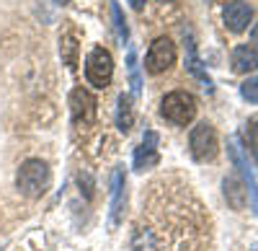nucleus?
Instances as JSON below:
<instances>
[{
    "instance_id": "obj_14",
    "label": "nucleus",
    "mask_w": 258,
    "mask_h": 251,
    "mask_svg": "<svg viewBox=\"0 0 258 251\" xmlns=\"http://www.w3.org/2000/svg\"><path fill=\"white\" fill-rule=\"evenodd\" d=\"M222 186H225V199H227V205L232 207V210H245V205H248L245 186L238 179H225Z\"/></svg>"
},
{
    "instance_id": "obj_3",
    "label": "nucleus",
    "mask_w": 258,
    "mask_h": 251,
    "mask_svg": "<svg viewBox=\"0 0 258 251\" xmlns=\"http://www.w3.org/2000/svg\"><path fill=\"white\" fill-rule=\"evenodd\" d=\"M160 114L178 127H186L197 117V98L186 91H170L160 101Z\"/></svg>"
},
{
    "instance_id": "obj_5",
    "label": "nucleus",
    "mask_w": 258,
    "mask_h": 251,
    "mask_svg": "<svg viewBox=\"0 0 258 251\" xmlns=\"http://www.w3.org/2000/svg\"><path fill=\"white\" fill-rule=\"evenodd\" d=\"M188 148H191V156L194 161H212L214 156H217L220 150V142H217V132H214V127L209 122H199L197 127L191 130L188 135Z\"/></svg>"
},
{
    "instance_id": "obj_12",
    "label": "nucleus",
    "mask_w": 258,
    "mask_h": 251,
    "mask_svg": "<svg viewBox=\"0 0 258 251\" xmlns=\"http://www.w3.org/2000/svg\"><path fill=\"white\" fill-rule=\"evenodd\" d=\"M186 68H188V73H191L194 78H199V80L204 83L207 91H212V80H209V75L202 70V62H199V57H197V44H194V36H191V34H186Z\"/></svg>"
},
{
    "instance_id": "obj_21",
    "label": "nucleus",
    "mask_w": 258,
    "mask_h": 251,
    "mask_svg": "<svg viewBox=\"0 0 258 251\" xmlns=\"http://www.w3.org/2000/svg\"><path fill=\"white\" fill-rule=\"evenodd\" d=\"M129 3H132L135 11H142V8H145V0H129Z\"/></svg>"
},
{
    "instance_id": "obj_24",
    "label": "nucleus",
    "mask_w": 258,
    "mask_h": 251,
    "mask_svg": "<svg viewBox=\"0 0 258 251\" xmlns=\"http://www.w3.org/2000/svg\"><path fill=\"white\" fill-rule=\"evenodd\" d=\"M253 251H258V246H253Z\"/></svg>"
},
{
    "instance_id": "obj_6",
    "label": "nucleus",
    "mask_w": 258,
    "mask_h": 251,
    "mask_svg": "<svg viewBox=\"0 0 258 251\" xmlns=\"http://www.w3.org/2000/svg\"><path fill=\"white\" fill-rule=\"evenodd\" d=\"M173 65H176V44L168 36H158L145 55V70L153 75H160Z\"/></svg>"
},
{
    "instance_id": "obj_20",
    "label": "nucleus",
    "mask_w": 258,
    "mask_h": 251,
    "mask_svg": "<svg viewBox=\"0 0 258 251\" xmlns=\"http://www.w3.org/2000/svg\"><path fill=\"white\" fill-rule=\"evenodd\" d=\"M111 13H114V24H116V34H119V39H121V41H126L129 29H126V21H124V16H121L119 3H111Z\"/></svg>"
},
{
    "instance_id": "obj_7",
    "label": "nucleus",
    "mask_w": 258,
    "mask_h": 251,
    "mask_svg": "<svg viewBox=\"0 0 258 251\" xmlns=\"http://www.w3.org/2000/svg\"><path fill=\"white\" fill-rule=\"evenodd\" d=\"M98 112V101L91 91L85 88H75L70 93V114H73V124L75 127H88L96 119Z\"/></svg>"
},
{
    "instance_id": "obj_1",
    "label": "nucleus",
    "mask_w": 258,
    "mask_h": 251,
    "mask_svg": "<svg viewBox=\"0 0 258 251\" xmlns=\"http://www.w3.org/2000/svg\"><path fill=\"white\" fill-rule=\"evenodd\" d=\"M49 184H52V171L41 158H29L21 163V169L16 174V186L24 197L39 199L49 189Z\"/></svg>"
},
{
    "instance_id": "obj_17",
    "label": "nucleus",
    "mask_w": 258,
    "mask_h": 251,
    "mask_svg": "<svg viewBox=\"0 0 258 251\" xmlns=\"http://www.w3.org/2000/svg\"><path fill=\"white\" fill-rule=\"evenodd\" d=\"M126 70H129V83H132V93L137 96L142 91V80H140V65H137L135 47H129V52H126Z\"/></svg>"
},
{
    "instance_id": "obj_16",
    "label": "nucleus",
    "mask_w": 258,
    "mask_h": 251,
    "mask_svg": "<svg viewBox=\"0 0 258 251\" xmlns=\"http://www.w3.org/2000/svg\"><path fill=\"white\" fill-rule=\"evenodd\" d=\"M59 55H62V62L68 68H75V55H78V41L73 34H64L59 39Z\"/></svg>"
},
{
    "instance_id": "obj_11",
    "label": "nucleus",
    "mask_w": 258,
    "mask_h": 251,
    "mask_svg": "<svg viewBox=\"0 0 258 251\" xmlns=\"http://www.w3.org/2000/svg\"><path fill=\"white\" fill-rule=\"evenodd\" d=\"M232 70L235 73H253L258 68V49L250 44H238L232 49Z\"/></svg>"
},
{
    "instance_id": "obj_4",
    "label": "nucleus",
    "mask_w": 258,
    "mask_h": 251,
    "mask_svg": "<svg viewBox=\"0 0 258 251\" xmlns=\"http://www.w3.org/2000/svg\"><path fill=\"white\" fill-rule=\"evenodd\" d=\"M85 78L93 88H109L114 78V60L111 52L103 47H93L85 57Z\"/></svg>"
},
{
    "instance_id": "obj_22",
    "label": "nucleus",
    "mask_w": 258,
    "mask_h": 251,
    "mask_svg": "<svg viewBox=\"0 0 258 251\" xmlns=\"http://www.w3.org/2000/svg\"><path fill=\"white\" fill-rule=\"evenodd\" d=\"M250 41L258 47V24H255V26H253V31H250Z\"/></svg>"
},
{
    "instance_id": "obj_9",
    "label": "nucleus",
    "mask_w": 258,
    "mask_h": 251,
    "mask_svg": "<svg viewBox=\"0 0 258 251\" xmlns=\"http://www.w3.org/2000/svg\"><path fill=\"white\" fill-rule=\"evenodd\" d=\"M124 205H126V176H124V169L119 166V169L111 171V228L121 220L124 215Z\"/></svg>"
},
{
    "instance_id": "obj_25",
    "label": "nucleus",
    "mask_w": 258,
    "mask_h": 251,
    "mask_svg": "<svg viewBox=\"0 0 258 251\" xmlns=\"http://www.w3.org/2000/svg\"><path fill=\"white\" fill-rule=\"evenodd\" d=\"M160 3H168V0H160Z\"/></svg>"
},
{
    "instance_id": "obj_10",
    "label": "nucleus",
    "mask_w": 258,
    "mask_h": 251,
    "mask_svg": "<svg viewBox=\"0 0 258 251\" xmlns=\"http://www.w3.org/2000/svg\"><path fill=\"white\" fill-rule=\"evenodd\" d=\"M225 26L232 31V34H240L248 29L250 18H253V8L248 3H243V0H235V3H227L225 6Z\"/></svg>"
},
{
    "instance_id": "obj_8",
    "label": "nucleus",
    "mask_w": 258,
    "mask_h": 251,
    "mask_svg": "<svg viewBox=\"0 0 258 251\" xmlns=\"http://www.w3.org/2000/svg\"><path fill=\"white\" fill-rule=\"evenodd\" d=\"M158 132L155 130H147L142 142H140V148L135 150V169L137 171H147V169H153V166H158L160 156H158Z\"/></svg>"
},
{
    "instance_id": "obj_19",
    "label": "nucleus",
    "mask_w": 258,
    "mask_h": 251,
    "mask_svg": "<svg viewBox=\"0 0 258 251\" xmlns=\"http://www.w3.org/2000/svg\"><path fill=\"white\" fill-rule=\"evenodd\" d=\"M240 96L245 101H250V104H258V75H253V78H248L243 83V86H240Z\"/></svg>"
},
{
    "instance_id": "obj_2",
    "label": "nucleus",
    "mask_w": 258,
    "mask_h": 251,
    "mask_svg": "<svg viewBox=\"0 0 258 251\" xmlns=\"http://www.w3.org/2000/svg\"><path fill=\"white\" fill-rule=\"evenodd\" d=\"M227 153H230V161L232 166L240 171L243 176V186H245V192H248V202H250V210L253 215H258V179L253 174V166L248 161V150L240 148V137L238 135H232L230 142H227Z\"/></svg>"
},
{
    "instance_id": "obj_15",
    "label": "nucleus",
    "mask_w": 258,
    "mask_h": 251,
    "mask_svg": "<svg viewBox=\"0 0 258 251\" xmlns=\"http://www.w3.org/2000/svg\"><path fill=\"white\" fill-rule=\"evenodd\" d=\"M132 251H158V238L150 228H137L132 236Z\"/></svg>"
},
{
    "instance_id": "obj_18",
    "label": "nucleus",
    "mask_w": 258,
    "mask_h": 251,
    "mask_svg": "<svg viewBox=\"0 0 258 251\" xmlns=\"http://www.w3.org/2000/svg\"><path fill=\"white\" fill-rule=\"evenodd\" d=\"M243 137H245V145H248V153L255 158L258 163V119H248L245 127H243Z\"/></svg>"
},
{
    "instance_id": "obj_13",
    "label": "nucleus",
    "mask_w": 258,
    "mask_h": 251,
    "mask_svg": "<svg viewBox=\"0 0 258 251\" xmlns=\"http://www.w3.org/2000/svg\"><path fill=\"white\" fill-rule=\"evenodd\" d=\"M135 124V107H132V96L129 93H121L116 98V127L126 135L129 130H132Z\"/></svg>"
},
{
    "instance_id": "obj_23",
    "label": "nucleus",
    "mask_w": 258,
    "mask_h": 251,
    "mask_svg": "<svg viewBox=\"0 0 258 251\" xmlns=\"http://www.w3.org/2000/svg\"><path fill=\"white\" fill-rule=\"evenodd\" d=\"M54 3H57V6H68V3H70V0H54Z\"/></svg>"
}]
</instances>
